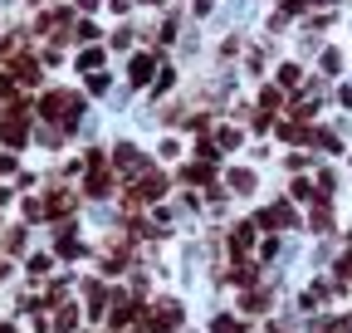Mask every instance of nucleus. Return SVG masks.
Wrapping results in <instances>:
<instances>
[{
    "mask_svg": "<svg viewBox=\"0 0 352 333\" xmlns=\"http://www.w3.org/2000/svg\"><path fill=\"white\" fill-rule=\"evenodd\" d=\"M0 333H15V328H10V323H0Z\"/></svg>",
    "mask_w": 352,
    "mask_h": 333,
    "instance_id": "nucleus-2",
    "label": "nucleus"
},
{
    "mask_svg": "<svg viewBox=\"0 0 352 333\" xmlns=\"http://www.w3.org/2000/svg\"><path fill=\"white\" fill-rule=\"evenodd\" d=\"M0 133H6V142H10V147H20V142H25V128H20V113H0Z\"/></svg>",
    "mask_w": 352,
    "mask_h": 333,
    "instance_id": "nucleus-1",
    "label": "nucleus"
}]
</instances>
